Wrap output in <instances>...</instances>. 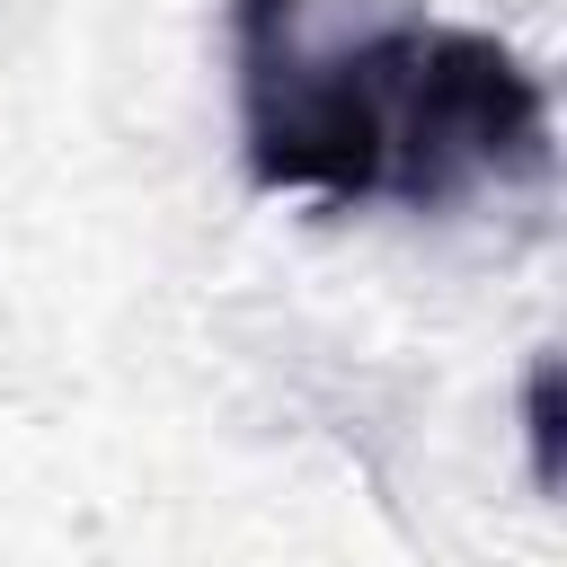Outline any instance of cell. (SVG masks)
<instances>
[{"label": "cell", "instance_id": "1", "mask_svg": "<svg viewBox=\"0 0 567 567\" xmlns=\"http://www.w3.org/2000/svg\"><path fill=\"white\" fill-rule=\"evenodd\" d=\"M230 97L257 195L461 213L549 177V80L487 27L372 18L319 27V0H230Z\"/></svg>", "mask_w": 567, "mask_h": 567}]
</instances>
